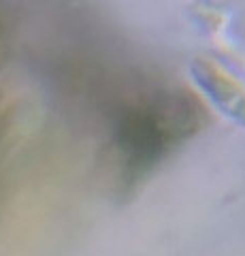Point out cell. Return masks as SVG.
<instances>
[{"instance_id":"obj_1","label":"cell","mask_w":245,"mask_h":256,"mask_svg":"<svg viewBox=\"0 0 245 256\" xmlns=\"http://www.w3.org/2000/svg\"><path fill=\"white\" fill-rule=\"evenodd\" d=\"M196 73H199L201 82H205V88L211 90L213 96H218L220 105L228 107V111L235 116H245V98L235 88V84H231L226 77H222L211 66H199L196 64Z\"/></svg>"}]
</instances>
